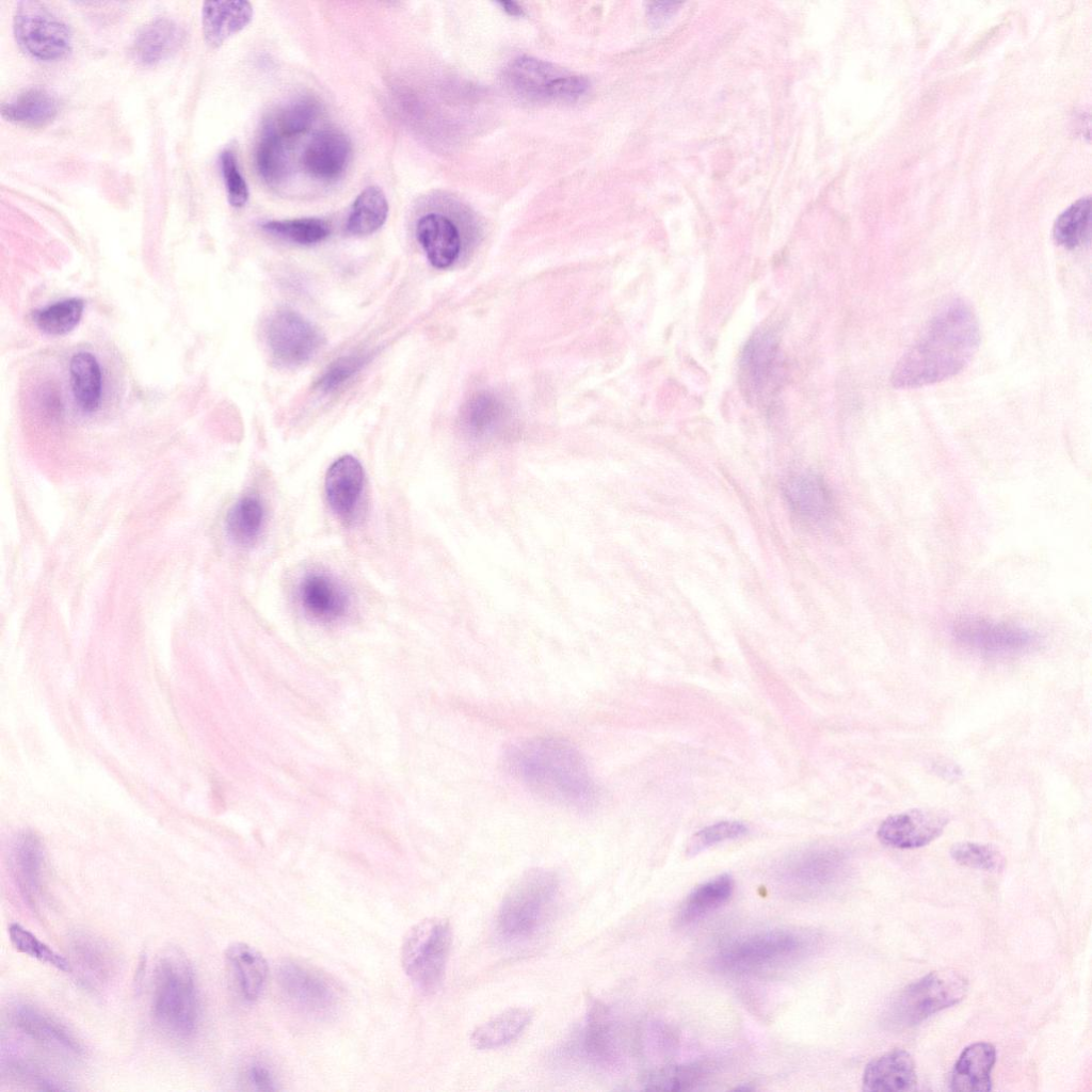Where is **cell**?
I'll return each mask as SVG.
<instances>
[{"instance_id": "cell-49", "label": "cell", "mask_w": 1092, "mask_h": 1092, "mask_svg": "<svg viewBox=\"0 0 1092 1092\" xmlns=\"http://www.w3.org/2000/svg\"><path fill=\"white\" fill-rule=\"evenodd\" d=\"M499 4L508 14L512 16H520L523 14V9L516 2L500 1Z\"/></svg>"}, {"instance_id": "cell-4", "label": "cell", "mask_w": 1092, "mask_h": 1092, "mask_svg": "<svg viewBox=\"0 0 1092 1092\" xmlns=\"http://www.w3.org/2000/svg\"><path fill=\"white\" fill-rule=\"evenodd\" d=\"M559 892L557 876L547 869H530L509 888L500 903L497 926L507 938L535 933L551 913Z\"/></svg>"}, {"instance_id": "cell-33", "label": "cell", "mask_w": 1092, "mask_h": 1092, "mask_svg": "<svg viewBox=\"0 0 1092 1092\" xmlns=\"http://www.w3.org/2000/svg\"><path fill=\"white\" fill-rule=\"evenodd\" d=\"M388 215V203L383 190L371 186L362 191L352 204L347 230L354 236H367L380 229Z\"/></svg>"}, {"instance_id": "cell-35", "label": "cell", "mask_w": 1092, "mask_h": 1092, "mask_svg": "<svg viewBox=\"0 0 1092 1092\" xmlns=\"http://www.w3.org/2000/svg\"><path fill=\"white\" fill-rule=\"evenodd\" d=\"M256 166L261 178L270 184L283 181L288 172L285 140L268 125L263 127L257 145Z\"/></svg>"}, {"instance_id": "cell-3", "label": "cell", "mask_w": 1092, "mask_h": 1092, "mask_svg": "<svg viewBox=\"0 0 1092 1092\" xmlns=\"http://www.w3.org/2000/svg\"><path fill=\"white\" fill-rule=\"evenodd\" d=\"M151 1015L156 1025L176 1039L189 1038L198 1022V996L193 967L179 948L159 956L152 975Z\"/></svg>"}, {"instance_id": "cell-10", "label": "cell", "mask_w": 1092, "mask_h": 1092, "mask_svg": "<svg viewBox=\"0 0 1092 1092\" xmlns=\"http://www.w3.org/2000/svg\"><path fill=\"white\" fill-rule=\"evenodd\" d=\"M277 978L286 997L306 1013L325 1015L338 1003L336 985L312 967L286 961L279 965Z\"/></svg>"}, {"instance_id": "cell-1", "label": "cell", "mask_w": 1092, "mask_h": 1092, "mask_svg": "<svg viewBox=\"0 0 1092 1092\" xmlns=\"http://www.w3.org/2000/svg\"><path fill=\"white\" fill-rule=\"evenodd\" d=\"M979 343L974 310L963 300L954 299L938 309L896 363L892 385L911 389L948 380L970 363Z\"/></svg>"}, {"instance_id": "cell-8", "label": "cell", "mask_w": 1092, "mask_h": 1092, "mask_svg": "<svg viewBox=\"0 0 1092 1092\" xmlns=\"http://www.w3.org/2000/svg\"><path fill=\"white\" fill-rule=\"evenodd\" d=\"M512 87L524 97L533 100L571 101L579 98L588 89L583 77L563 71L548 62L523 57L516 59L508 69Z\"/></svg>"}, {"instance_id": "cell-23", "label": "cell", "mask_w": 1092, "mask_h": 1092, "mask_svg": "<svg viewBox=\"0 0 1092 1092\" xmlns=\"http://www.w3.org/2000/svg\"><path fill=\"white\" fill-rule=\"evenodd\" d=\"M785 496L791 509L810 523L826 520L832 511V497L821 478L814 473H798L785 484Z\"/></svg>"}, {"instance_id": "cell-47", "label": "cell", "mask_w": 1092, "mask_h": 1092, "mask_svg": "<svg viewBox=\"0 0 1092 1092\" xmlns=\"http://www.w3.org/2000/svg\"><path fill=\"white\" fill-rule=\"evenodd\" d=\"M365 357L359 355L344 356L334 362L318 381V388L330 392L351 379L364 365Z\"/></svg>"}, {"instance_id": "cell-7", "label": "cell", "mask_w": 1092, "mask_h": 1092, "mask_svg": "<svg viewBox=\"0 0 1092 1092\" xmlns=\"http://www.w3.org/2000/svg\"><path fill=\"white\" fill-rule=\"evenodd\" d=\"M13 32L18 46L41 61H55L66 57L73 47L68 25L49 6L39 1L17 3L13 16Z\"/></svg>"}, {"instance_id": "cell-29", "label": "cell", "mask_w": 1092, "mask_h": 1092, "mask_svg": "<svg viewBox=\"0 0 1092 1092\" xmlns=\"http://www.w3.org/2000/svg\"><path fill=\"white\" fill-rule=\"evenodd\" d=\"M533 1013L524 1007L509 1008L473 1029L470 1042L477 1049H494L509 1044L527 1028Z\"/></svg>"}, {"instance_id": "cell-9", "label": "cell", "mask_w": 1092, "mask_h": 1092, "mask_svg": "<svg viewBox=\"0 0 1092 1092\" xmlns=\"http://www.w3.org/2000/svg\"><path fill=\"white\" fill-rule=\"evenodd\" d=\"M267 340L272 355L287 366L308 362L323 344L319 330L291 309H279L270 317Z\"/></svg>"}, {"instance_id": "cell-17", "label": "cell", "mask_w": 1092, "mask_h": 1092, "mask_svg": "<svg viewBox=\"0 0 1092 1092\" xmlns=\"http://www.w3.org/2000/svg\"><path fill=\"white\" fill-rule=\"evenodd\" d=\"M364 468L352 455H343L327 469L325 493L332 510L342 518L355 513L364 489Z\"/></svg>"}, {"instance_id": "cell-26", "label": "cell", "mask_w": 1092, "mask_h": 1092, "mask_svg": "<svg viewBox=\"0 0 1092 1092\" xmlns=\"http://www.w3.org/2000/svg\"><path fill=\"white\" fill-rule=\"evenodd\" d=\"M227 967L246 1001L256 1000L264 986L268 965L263 956L245 943H232L225 951Z\"/></svg>"}, {"instance_id": "cell-19", "label": "cell", "mask_w": 1092, "mask_h": 1092, "mask_svg": "<svg viewBox=\"0 0 1092 1092\" xmlns=\"http://www.w3.org/2000/svg\"><path fill=\"white\" fill-rule=\"evenodd\" d=\"M183 39L184 30L176 20L156 17L138 31L132 53L139 63L155 65L176 52Z\"/></svg>"}, {"instance_id": "cell-5", "label": "cell", "mask_w": 1092, "mask_h": 1092, "mask_svg": "<svg viewBox=\"0 0 1092 1092\" xmlns=\"http://www.w3.org/2000/svg\"><path fill=\"white\" fill-rule=\"evenodd\" d=\"M967 989V980L961 973L953 969L931 971L892 998L884 1013L885 1023L893 1029L918 1025L963 1000Z\"/></svg>"}, {"instance_id": "cell-6", "label": "cell", "mask_w": 1092, "mask_h": 1092, "mask_svg": "<svg viewBox=\"0 0 1092 1092\" xmlns=\"http://www.w3.org/2000/svg\"><path fill=\"white\" fill-rule=\"evenodd\" d=\"M451 943V926L443 917L424 918L407 931L401 946V963L419 991L430 994L439 987Z\"/></svg>"}, {"instance_id": "cell-37", "label": "cell", "mask_w": 1092, "mask_h": 1092, "mask_svg": "<svg viewBox=\"0 0 1092 1092\" xmlns=\"http://www.w3.org/2000/svg\"><path fill=\"white\" fill-rule=\"evenodd\" d=\"M83 309L84 302L81 299H65L34 311L33 320L45 334L62 336L79 324Z\"/></svg>"}, {"instance_id": "cell-34", "label": "cell", "mask_w": 1092, "mask_h": 1092, "mask_svg": "<svg viewBox=\"0 0 1092 1092\" xmlns=\"http://www.w3.org/2000/svg\"><path fill=\"white\" fill-rule=\"evenodd\" d=\"M1090 197H1082L1066 208L1055 221L1053 237L1056 243L1073 250L1089 239L1090 235Z\"/></svg>"}, {"instance_id": "cell-43", "label": "cell", "mask_w": 1092, "mask_h": 1092, "mask_svg": "<svg viewBox=\"0 0 1092 1092\" xmlns=\"http://www.w3.org/2000/svg\"><path fill=\"white\" fill-rule=\"evenodd\" d=\"M950 855L958 864L979 870L997 872L1005 866V858L997 849L977 842H957Z\"/></svg>"}, {"instance_id": "cell-27", "label": "cell", "mask_w": 1092, "mask_h": 1092, "mask_svg": "<svg viewBox=\"0 0 1092 1092\" xmlns=\"http://www.w3.org/2000/svg\"><path fill=\"white\" fill-rule=\"evenodd\" d=\"M59 112V100L44 87H30L17 94L1 107L6 121L26 127H43Z\"/></svg>"}, {"instance_id": "cell-36", "label": "cell", "mask_w": 1092, "mask_h": 1092, "mask_svg": "<svg viewBox=\"0 0 1092 1092\" xmlns=\"http://www.w3.org/2000/svg\"><path fill=\"white\" fill-rule=\"evenodd\" d=\"M264 521L262 503L255 497L241 498L229 511L227 531L239 544H252L260 534Z\"/></svg>"}, {"instance_id": "cell-25", "label": "cell", "mask_w": 1092, "mask_h": 1092, "mask_svg": "<svg viewBox=\"0 0 1092 1092\" xmlns=\"http://www.w3.org/2000/svg\"><path fill=\"white\" fill-rule=\"evenodd\" d=\"M583 1048L588 1057L604 1066L617 1060V1038L610 1010L593 1000L588 1007L583 1029Z\"/></svg>"}, {"instance_id": "cell-30", "label": "cell", "mask_w": 1092, "mask_h": 1092, "mask_svg": "<svg viewBox=\"0 0 1092 1092\" xmlns=\"http://www.w3.org/2000/svg\"><path fill=\"white\" fill-rule=\"evenodd\" d=\"M778 350L774 337L762 333L754 336L742 354V371L753 390H766L778 371Z\"/></svg>"}, {"instance_id": "cell-31", "label": "cell", "mask_w": 1092, "mask_h": 1092, "mask_svg": "<svg viewBox=\"0 0 1092 1092\" xmlns=\"http://www.w3.org/2000/svg\"><path fill=\"white\" fill-rule=\"evenodd\" d=\"M69 375L74 398L84 413L96 412L102 396V372L97 358L90 352H78L69 362Z\"/></svg>"}, {"instance_id": "cell-13", "label": "cell", "mask_w": 1092, "mask_h": 1092, "mask_svg": "<svg viewBox=\"0 0 1092 1092\" xmlns=\"http://www.w3.org/2000/svg\"><path fill=\"white\" fill-rule=\"evenodd\" d=\"M945 815L914 808L887 817L878 829V838L897 849H916L936 839L947 825Z\"/></svg>"}, {"instance_id": "cell-16", "label": "cell", "mask_w": 1092, "mask_h": 1092, "mask_svg": "<svg viewBox=\"0 0 1092 1092\" xmlns=\"http://www.w3.org/2000/svg\"><path fill=\"white\" fill-rule=\"evenodd\" d=\"M917 1083L915 1062L904 1049H893L870 1061L863 1074V1090L868 1092H902Z\"/></svg>"}, {"instance_id": "cell-18", "label": "cell", "mask_w": 1092, "mask_h": 1092, "mask_svg": "<svg viewBox=\"0 0 1092 1092\" xmlns=\"http://www.w3.org/2000/svg\"><path fill=\"white\" fill-rule=\"evenodd\" d=\"M299 599L308 615L322 622L338 620L349 607L344 589L323 573H311L301 581Z\"/></svg>"}, {"instance_id": "cell-46", "label": "cell", "mask_w": 1092, "mask_h": 1092, "mask_svg": "<svg viewBox=\"0 0 1092 1092\" xmlns=\"http://www.w3.org/2000/svg\"><path fill=\"white\" fill-rule=\"evenodd\" d=\"M502 412V406L496 398L479 395L468 406L467 423L473 433L483 434L496 425Z\"/></svg>"}, {"instance_id": "cell-32", "label": "cell", "mask_w": 1092, "mask_h": 1092, "mask_svg": "<svg viewBox=\"0 0 1092 1092\" xmlns=\"http://www.w3.org/2000/svg\"><path fill=\"white\" fill-rule=\"evenodd\" d=\"M733 890L734 881L729 874H721L703 883L694 888L681 904L677 922L686 925L700 919L725 903Z\"/></svg>"}, {"instance_id": "cell-2", "label": "cell", "mask_w": 1092, "mask_h": 1092, "mask_svg": "<svg viewBox=\"0 0 1092 1092\" xmlns=\"http://www.w3.org/2000/svg\"><path fill=\"white\" fill-rule=\"evenodd\" d=\"M505 764L527 789L550 803L580 812L596 805L597 787L585 760L562 738L536 737L513 744Z\"/></svg>"}, {"instance_id": "cell-41", "label": "cell", "mask_w": 1092, "mask_h": 1092, "mask_svg": "<svg viewBox=\"0 0 1092 1092\" xmlns=\"http://www.w3.org/2000/svg\"><path fill=\"white\" fill-rule=\"evenodd\" d=\"M842 865V856L834 850L804 853L793 862V874L803 881L822 882L834 877Z\"/></svg>"}, {"instance_id": "cell-45", "label": "cell", "mask_w": 1092, "mask_h": 1092, "mask_svg": "<svg viewBox=\"0 0 1092 1092\" xmlns=\"http://www.w3.org/2000/svg\"><path fill=\"white\" fill-rule=\"evenodd\" d=\"M220 163L229 204L236 208L243 207L248 199V189L234 150H223Z\"/></svg>"}, {"instance_id": "cell-24", "label": "cell", "mask_w": 1092, "mask_h": 1092, "mask_svg": "<svg viewBox=\"0 0 1092 1092\" xmlns=\"http://www.w3.org/2000/svg\"><path fill=\"white\" fill-rule=\"evenodd\" d=\"M12 865L20 894L30 905H36L43 886L44 852L34 834L23 833L17 838L13 847Z\"/></svg>"}, {"instance_id": "cell-11", "label": "cell", "mask_w": 1092, "mask_h": 1092, "mask_svg": "<svg viewBox=\"0 0 1092 1092\" xmlns=\"http://www.w3.org/2000/svg\"><path fill=\"white\" fill-rule=\"evenodd\" d=\"M800 945L799 936L786 930L759 932L727 945L719 962L729 969H753L792 956Z\"/></svg>"}, {"instance_id": "cell-44", "label": "cell", "mask_w": 1092, "mask_h": 1092, "mask_svg": "<svg viewBox=\"0 0 1092 1092\" xmlns=\"http://www.w3.org/2000/svg\"><path fill=\"white\" fill-rule=\"evenodd\" d=\"M748 829L743 823L736 821H724L707 826L690 838L686 848V854L693 856L720 841L740 837Z\"/></svg>"}, {"instance_id": "cell-40", "label": "cell", "mask_w": 1092, "mask_h": 1092, "mask_svg": "<svg viewBox=\"0 0 1092 1092\" xmlns=\"http://www.w3.org/2000/svg\"><path fill=\"white\" fill-rule=\"evenodd\" d=\"M702 1077L703 1071L695 1064L668 1065L647 1073L643 1086L652 1091H684L693 1089Z\"/></svg>"}, {"instance_id": "cell-28", "label": "cell", "mask_w": 1092, "mask_h": 1092, "mask_svg": "<svg viewBox=\"0 0 1092 1092\" xmlns=\"http://www.w3.org/2000/svg\"><path fill=\"white\" fill-rule=\"evenodd\" d=\"M70 952L73 964L86 985H100L110 979L114 970L113 953L100 938L77 933L71 938Z\"/></svg>"}, {"instance_id": "cell-48", "label": "cell", "mask_w": 1092, "mask_h": 1092, "mask_svg": "<svg viewBox=\"0 0 1092 1092\" xmlns=\"http://www.w3.org/2000/svg\"><path fill=\"white\" fill-rule=\"evenodd\" d=\"M244 1082L256 1091H276L277 1085L272 1070L260 1061L250 1063L243 1072Z\"/></svg>"}, {"instance_id": "cell-39", "label": "cell", "mask_w": 1092, "mask_h": 1092, "mask_svg": "<svg viewBox=\"0 0 1092 1092\" xmlns=\"http://www.w3.org/2000/svg\"><path fill=\"white\" fill-rule=\"evenodd\" d=\"M262 228L273 236L302 245L319 243L330 235L327 223L317 218L269 221L262 224Z\"/></svg>"}, {"instance_id": "cell-22", "label": "cell", "mask_w": 1092, "mask_h": 1092, "mask_svg": "<svg viewBox=\"0 0 1092 1092\" xmlns=\"http://www.w3.org/2000/svg\"><path fill=\"white\" fill-rule=\"evenodd\" d=\"M252 18L253 6L248 1H205L202 9L204 38L211 47H219L245 28Z\"/></svg>"}, {"instance_id": "cell-38", "label": "cell", "mask_w": 1092, "mask_h": 1092, "mask_svg": "<svg viewBox=\"0 0 1092 1092\" xmlns=\"http://www.w3.org/2000/svg\"><path fill=\"white\" fill-rule=\"evenodd\" d=\"M319 113L318 103L311 98H300L284 106L267 125L285 141L305 133L315 123Z\"/></svg>"}, {"instance_id": "cell-42", "label": "cell", "mask_w": 1092, "mask_h": 1092, "mask_svg": "<svg viewBox=\"0 0 1092 1092\" xmlns=\"http://www.w3.org/2000/svg\"><path fill=\"white\" fill-rule=\"evenodd\" d=\"M9 936L14 948L33 959L55 967L62 971H71V964L65 958L57 953L48 945L39 941L33 933L19 924H11Z\"/></svg>"}, {"instance_id": "cell-15", "label": "cell", "mask_w": 1092, "mask_h": 1092, "mask_svg": "<svg viewBox=\"0 0 1092 1092\" xmlns=\"http://www.w3.org/2000/svg\"><path fill=\"white\" fill-rule=\"evenodd\" d=\"M351 142L338 130L318 132L305 147L302 164L306 173L320 180H334L346 170L351 158Z\"/></svg>"}, {"instance_id": "cell-20", "label": "cell", "mask_w": 1092, "mask_h": 1092, "mask_svg": "<svg viewBox=\"0 0 1092 1092\" xmlns=\"http://www.w3.org/2000/svg\"><path fill=\"white\" fill-rule=\"evenodd\" d=\"M417 238L430 263L437 269L450 267L459 257L461 239L456 226L447 216L429 213L420 218Z\"/></svg>"}, {"instance_id": "cell-21", "label": "cell", "mask_w": 1092, "mask_h": 1092, "mask_svg": "<svg viewBox=\"0 0 1092 1092\" xmlns=\"http://www.w3.org/2000/svg\"><path fill=\"white\" fill-rule=\"evenodd\" d=\"M996 1049L987 1042H977L963 1049L950 1078L952 1091L984 1092L992 1090L991 1073Z\"/></svg>"}, {"instance_id": "cell-14", "label": "cell", "mask_w": 1092, "mask_h": 1092, "mask_svg": "<svg viewBox=\"0 0 1092 1092\" xmlns=\"http://www.w3.org/2000/svg\"><path fill=\"white\" fill-rule=\"evenodd\" d=\"M11 1021L20 1032L47 1049L75 1057L83 1053L81 1043L65 1025L34 1006H15Z\"/></svg>"}, {"instance_id": "cell-12", "label": "cell", "mask_w": 1092, "mask_h": 1092, "mask_svg": "<svg viewBox=\"0 0 1092 1092\" xmlns=\"http://www.w3.org/2000/svg\"><path fill=\"white\" fill-rule=\"evenodd\" d=\"M956 639L966 647L989 656H1013L1032 648L1037 637L1024 628L982 620L956 625Z\"/></svg>"}]
</instances>
